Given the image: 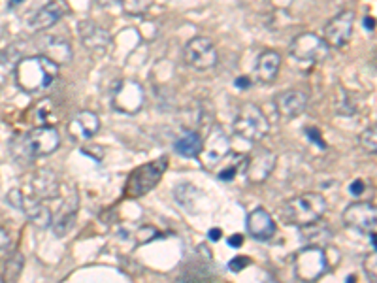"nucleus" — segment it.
<instances>
[{
  "instance_id": "a19ab883",
  "label": "nucleus",
  "mask_w": 377,
  "mask_h": 283,
  "mask_svg": "<svg viewBox=\"0 0 377 283\" xmlns=\"http://www.w3.org/2000/svg\"><path fill=\"white\" fill-rule=\"evenodd\" d=\"M208 236H210L212 242H219L221 238H223V230H221V228H212V230L208 232Z\"/></svg>"
},
{
  "instance_id": "7c9ffc66",
  "label": "nucleus",
  "mask_w": 377,
  "mask_h": 283,
  "mask_svg": "<svg viewBox=\"0 0 377 283\" xmlns=\"http://www.w3.org/2000/svg\"><path fill=\"white\" fill-rule=\"evenodd\" d=\"M364 272L368 274V277L371 280H377V253L376 249L371 251L370 255H366L364 259Z\"/></svg>"
},
{
  "instance_id": "473e14b6",
  "label": "nucleus",
  "mask_w": 377,
  "mask_h": 283,
  "mask_svg": "<svg viewBox=\"0 0 377 283\" xmlns=\"http://www.w3.org/2000/svg\"><path fill=\"white\" fill-rule=\"evenodd\" d=\"M240 165H241V161H238L236 165H228L226 168L219 170L217 178H219L221 181H232L234 178H236V174H238V166Z\"/></svg>"
},
{
  "instance_id": "4468645a",
  "label": "nucleus",
  "mask_w": 377,
  "mask_h": 283,
  "mask_svg": "<svg viewBox=\"0 0 377 283\" xmlns=\"http://www.w3.org/2000/svg\"><path fill=\"white\" fill-rule=\"evenodd\" d=\"M247 232L251 238L259 240V242H268L275 236L277 225H275L274 217L270 215L264 208H255L251 214L247 215Z\"/></svg>"
},
{
  "instance_id": "6e6552de",
  "label": "nucleus",
  "mask_w": 377,
  "mask_h": 283,
  "mask_svg": "<svg viewBox=\"0 0 377 283\" xmlns=\"http://www.w3.org/2000/svg\"><path fill=\"white\" fill-rule=\"evenodd\" d=\"M145 93L142 85L134 80H123L113 87V95H111V106L121 113L127 116H134L144 108Z\"/></svg>"
},
{
  "instance_id": "cd10ccee",
  "label": "nucleus",
  "mask_w": 377,
  "mask_h": 283,
  "mask_svg": "<svg viewBox=\"0 0 377 283\" xmlns=\"http://www.w3.org/2000/svg\"><path fill=\"white\" fill-rule=\"evenodd\" d=\"M121 4H123L125 12L131 15L145 14V12H147V6H149L147 0H121Z\"/></svg>"
},
{
  "instance_id": "423d86ee",
  "label": "nucleus",
  "mask_w": 377,
  "mask_h": 283,
  "mask_svg": "<svg viewBox=\"0 0 377 283\" xmlns=\"http://www.w3.org/2000/svg\"><path fill=\"white\" fill-rule=\"evenodd\" d=\"M293 268H295V276L300 282H315L327 274L329 259H327V253L322 248L306 246L293 259Z\"/></svg>"
},
{
  "instance_id": "bb28decb",
  "label": "nucleus",
  "mask_w": 377,
  "mask_h": 283,
  "mask_svg": "<svg viewBox=\"0 0 377 283\" xmlns=\"http://www.w3.org/2000/svg\"><path fill=\"white\" fill-rule=\"evenodd\" d=\"M360 145H362L364 149L368 153H374L377 152V132H376V127H370V129H366V131L360 134Z\"/></svg>"
},
{
  "instance_id": "9d476101",
  "label": "nucleus",
  "mask_w": 377,
  "mask_h": 283,
  "mask_svg": "<svg viewBox=\"0 0 377 283\" xmlns=\"http://www.w3.org/2000/svg\"><path fill=\"white\" fill-rule=\"evenodd\" d=\"M185 59L192 69L204 72V70L213 69L217 64L219 53H217V48L210 38L196 36V38L189 40V44L185 46Z\"/></svg>"
},
{
  "instance_id": "ddd939ff",
  "label": "nucleus",
  "mask_w": 377,
  "mask_h": 283,
  "mask_svg": "<svg viewBox=\"0 0 377 283\" xmlns=\"http://www.w3.org/2000/svg\"><path fill=\"white\" fill-rule=\"evenodd\" d=\"M275 153L266 147H259L246 161V178L251 183H264L275 168Z\"/></svg>"
},
{
  "instance_id": "dca6fc26",
  "label": "nucleus",
  "mask_w": 377,
  "mask_h": 283,
  "mask_svg": "<svg viewBox=\"0 0 377 283\" xmlns=\"http://www.w3.org/2000/svg\"><path fill=\"white\" fill-rule=\"evenodd\" d=\"M68 4H66V0H51L48 2L46 6L40 8L35 15H33V19H30V28L33 30H48L53 25H57L59 21L64 17V15L68 14Z\"/></svg>"
},
{
  "instance_id": "4be33fe9",
  "label": "nucleus",
  "mask_w": 377,
  "mask_h": 283,
  "mask_svg": "<svg viewBox=\"0 0 377 283\" xmlns=\"http://www.w3.org/2000/svg\"><path fill=\"white\" fill-rule=\"evenodd\" d=\"M300 228V238L306 246H315V248H324L327 244L332 240V230L327 223H322L321 219L304 225Z\"/></svg>"
},
{
  "instance_id": "37998d69",
  "label": "nucleus",
  "mask_w": 377,
  "mask_h": 283,
  "mask_svg": "<svg viewBox=\"0 0 377 283\" xmlns=\"http://www.w3.org/2000/svg\"><path fill=\"white\" fill-rule=\"evenodd\" d=\"M21 2H25V0H8V6L15 8L17 4H21Z\"/></svg>"
},
{
  "instance_id": "b1692460",
  "label": "nucleus",
  "mask_w": 377,
  "mask_h": 283,
  "mask_svg": "<svg viewBox=\"0 0 377 283\" xmlns=\"http://www.w3.org/2000/svg\"><path fill=\"white\" fill-rule=\"evenodd\" d=\"M202 136H200L199 132L194 131H187L183 132L178 140H176V144H174V149L178 155L181 157H187V159H194V157H199L200 149H202Z\"/></svg>"
},
{
  "instance_id": "39448f33",
  "label": "nucleus",
  "mask_w": 377,
  "mask_h": 283,
  "mask_svg": "<svg viewBox=\"0 0 377 283\" xmlns=\"http://www.w3.org/2000/svg\"><path fill=\"white\" fill-rule=\"evenodd\" d=\"M234 132L243 140L249 142H259L268 134L270 131V123H268L264 111L253 102L241 104L238 111H236V118L232 121Z\"/></svg>"
},
{
  "instance_id": "f257e3e1",
  "label": "nucleus",
  "mask_w": 377,
  "mask_h": 283,
  "mask_svg": "<svg viewBox=\"0 0 377 283\" xmlns=\"http://www.w3.org/2000/svg\"><path fill=\"white\" fill-rule=\"evenodd\" d=\"M59 76V62L48 55L25 57L15 66V83L25 93H40L46 91Z\"/></svg>"
},
{
  "instance_id": "c03bdc74",
  "label": "nucleus",
  "mask_w": 377,
  "mask_h": 283,
  "mask_svg": "<svg viewBox=\"0 0 377 283\" xmlns=\"http://www.w3.org/2000/svg\"><path fill=\"white\" fill-rule=\"evenodd\" d=\"M345 282H357V276H347V277H345Z\"/></svg>"
},
{
  "instance_id": "2eb2a0df",
  "label": "nucleus",
  "mask_w": 377,
  "mask_h": 283,
  "mask_svg": "<svg viewBox=\"0 0 377 283\" xmlns=\"http://www.w3.org/2000/svg\"><path fill=\"white\" fill-rule=\"evenodd\" d=\"M100 131V119L95 111L82 110L68 121V134L75 142H87Z\"/></svg>"
},
{
  "instance_id": "f704fd0d",
  "label": "nucleus",
  "mask_w": 377,
  "mask_h": 283,
  "mask_svg": "<svg viewBox=\"0 0 377 283\" xmlns=\"http://www.w3.org/2000/svg\"><path fill=\"white\" fill-rule=\"evenodd\" d=\"M23 197H25V194L21 193L19 189H12V191L8 193L6 201L10 202V204H12V206H14V208L21 210V204H23Z\"/></svg>"
},
{
  "instance_id": "5701e85b",
  "label": "nucleus",
  "mask_w": 377,
  "mask_h": 283,
  "mask_svg": "<svg viewBox=\"0 0 377 283\" xmlns=\"http://www.w3.org/2000/svg\"><path fill=\"white\" fill-rule=\"evenodd\" d=\"M75 214H77V197L74 194V201L66 202L64 208L59 212V215L53 217V221H51V227H53V232H55L57 238H62V236H66L72 230Z\"/></svg>"
},
{
  "instance_id": "e433bc0d",
  "label": "nucleus",
  "mask_w": 377,
  "mask_h": 283,
  "mask_svg": "<svg viewBox=\"0 0 377 283\" xmlns=\"http://www.w3.org/2000/svg\"><path fill=\"white\" fill-rule=\"evenodd\" d=\"M349 193L353 194V197H360V194L364 193V181L362 180L353 181L349 185Z\"/></svg>"
},
{
  "instance_id": "79ce46f5",
  "label": "nucleus",
  "mask_w": 377,
  "mask_h": 283,
  "mask_svg": "<svg viewBox=\"0 0 377 283\" xmlns=\"http://www.w3.org/2000/svg\"><path fill=\"white\" fill-rule=\"evenodd\" d=\"M364 27L368 28V30H374L376 28V19L374 17H364Z\"/></svg>"
},
{
  "instance_id": "7ed1b4c3",
  "label": "nucleus",
  "mask_w": 377,
  "mask_h": 283,
  "mask_svg": "<svg viewBox=\"0 0 377 283\" xmlns=\"http://www.w3.org/2000/svg\"><path fill=\"white\" fill-rule=\"evenodd\" d=\"M327 208H329V204L322 194L304 193L295 197V199H288L282 206L279 215H282L285 225L304 227V225L321 219L322 215L327 214Z\"/></svg>"
},
{
  "instance_id": "2f4dec72",
  "label": "nucleus",
  "mask_w": 377,
  "mask_h": 283,
  "mask_svg": "<svg viewBox=\"0 0 377 283\" xmlns=\"http://www.w3.org/2000/svg\"><path fill=\"white\" fill-rule=\"evenodd\" d=\"M306 138L311 142V144H315L319 149H327V142L321 136V131L317 129V127H308L306 129Z\"/></svg>"
},
{
  "instance_id": "aec40b11",
  "label": "nucleus",
  "mask_w": 377,
  "mask_h": 283,
  "mask_svg": "<svg viewBox=\"0 0 377 283\" xmlns=\"http://www.w3.org/2000/svg\"><path fill=\"white\" fill-rule=\"evenodd\" d=\"M30 187H33L35 199L38 201H51L59 197V180H57L55 172H51V170H38L33 176Z\"/></svg>"
},
{
  "instance_id": "c9c22d12",
  "label": "nucleus",
  "mask_w": 377,
  "mask_h": 283,
  "mask_svg": "<svg viewBox=\"0 0 377 283\" xmlns=\"http://www.w3.org/2000/svg\"><path fill=\"white\" fill-rule=\"evenodd\" d=\"M8 246H10V235H8L6 228L0 227V257L6 253Z\"/></svg>"
},
{
  "instance_id": "f8f14e48",
  "label": "nucleus",
  "mask_w": 377,
  "mask_h": 283,
  "mask_svg": "<svg viewBox=\"0 0 377 283\" xmlns=\"http://www.w3.org/2000/svg\"><path fill=\"white\" fill-rule=\"evenodd\" d=\"M355 25V12L345 10L324 25V42L332 48H343L349 42Z\"/></svg>"
},
{
  "instance_id": "412c9836",
  "label": "nucleus",
  "mask_w": 377,
  "mask_h": 283,
  "mask_svg": "<svg viewBox=\"0 0 377 283\" xmlns=\"http://www.w3.org/2000/svg\"><path fill=\"white\" fill-rule=\"evenodd\" d=\"M21 212L27 215L28 221L33 223V225H36L38 228L51 227V221H53L51 210H49L48 206H44L42 201H38V199H28V197H23Z\"/></svg>"
},
{
  "instance_id": "9b49d317",
  "label": "nucleus",
  "mask_w": 377,
  "mask_h": 283,
  "mask_svg": "<svg viewBox=\"0 0 377 283\" xmlns=\"http://www.w3.org/2000/svg\"><path fill=\"white\" fill-rule=\"evenodd\" d=\"M228 153H230V138L221 127H213L206 142H202V149H200L202 165L206 168H213L215 165L223 163Z\"/></svg>"
},
{
  "instance_id": "58836bf2",
  "label": "nucleus",
  "mask_w": 377,
  "mask_h": 283,
  "mask_svg": "<svg viewBox=\"0 0 377 283\" xmlns=\"http://www.w3.org/2000/svg\"><path fill=\"white\" fill-rule=\"evenodd\" d=\"M236 87H238V89H249V87H251V77L240 76L236 80Z\"/></svg>"
},
{
  "instance_id": "20e7f679",
  "label": "nucleus",
  "mask_w": 377,
  "mask_h": 283,
  "mask_svg": "<svg viewBox=\"0 0 377 283\" xmlns=\"http://www.w3.org/2000/svg\"><path fill=\"white\" fill-rule=\"evenodd\" d=\"M166 168H168V159L166 157H160V159H155L151 161V163L138 166L136 170H132L129 180H127L125 194L129 199H140V197H144L149 191H153L158 181L163 180Z\"/></svg>"
},
{
  "instance_id": "a211bd4d",
  "label": "nucleus",
  "mask_w": 377,
  "mask_h": 283,
  "mask_svg": "<svg viewBox=\"0 0 377 283\" xmlns=\"http://www.w3.org/2000/svg\"><path fill=\"white\" fill-rule=\"evenodd\" d=\"M77 30H80V36H82L83 46L87 49H91V51L102 53V51H106V48L110 46L111 40L110 35H108L102 27L95 25L93 21H82Z\"/></svg>"
},
{
  "instance_id": "6ab92c4d",
  "label": "nucleus",
  "mask_w": 377,
  "mask_h": 283,
  "mask_svg": "<svg viewBox=\"0 0 377 283\" xmlns=\"http://www.w3.org/2000/svg\"><path fill=\"white\" fill-rule=\"evenodd\" d=\"M279 69H282V55L277 51H262L259 59H257V64H255V76L261 83L268 85V83L275 82V77L279 74Z\"/></svg>"
},
{
  "instance_id": "1a4fd4ad",
  "label": "nucleus",
  "mask_w": 377,
  "mask_h": 283,
  "mask_svg": "<svg viewBox=\"0 0 377 283\" xmlns=\"http://www.w3.org/2000/svg\"><path fill=\"white\" fill-rule=\"evenodd\" d=\"M343 225L360 235L376 232L377 227V210L370 202H353L343 210Z\"/></svg>"
},
{
  "instance_id": "ea45409f",
  "label": "nucleus",
  "mask_w": 377,
  "mask_h": 283,
  "mask_svg": "<svg viewBox=\"0 0 377 283\" xmlns=\"http://www.w3.org/2000/svg\"><path fill=\"white\" fill-rule=\"evenodd\" d=\"M241 244H243V236L241 235H232L228 238V246L230 248H241Z\"/></svg>"
},
{
  "instance_id": "393cba45",
  "label": "nucleus",
  "mask_w": 377,
  "mask_h": 283,
  "mask_svg": "<svg viewBox=\"0 0 377 283\" xmlns=\"http://www.w3.org/2000/svg\"><path fill=\"white\" fill-rule=\"evenodd\" d=\"M174 199L178 201L179 206L194 212V206L200 199V191L192 183H178L174 187Z\"/></svg>"
},
{
  "instance_id": "c756f323",
  "label": "nucleus",
  "mask_w": 377,
  "mask_h": 283,
  "mask_svg": "<svg viewBox=\"0 0 377 283\" xmlns=\"http://www.w3.org/2000/svg\"><path fill=\"white\" fill-rule=\"evenodd\" d=\"M21 270H23V257L19 255V253H15L10 261H8V266H6V280H15V277L19 276Z\"/></svg>"
},
{
  "instance_id": "72a5a7b5",
  "label": "nucleus",
  "mask_w": 377,
  "mask_h": 283,
  "mask_svg": "<svg viewBox=\"0 0 377 283\" xmlns=\"http://www.w3.org/2000/svg\"><path fill=\"white\" fill-rule=\"evenodd\" d=\"M249 264H251V259H249V257L238 255L234 257L232 261L228 263V270H230V272H241V270L246 268V266H249Z\"/></svg>"
},
{
  "instance_id": "a878e982",
  "label": "nucleus",
  "mask_w": 377,
  "mask_h": 283,
  "mask_svg": "<svg viewBox=\"0 0 377 283\" xmlns=\"http://www.w3.org/2000/svg\"><path fill=\"white\" fill-rule=\"evenodd\" d=\"M48 40V53L46 55L49 59H53L55 62H68L72 59V49L70 44L62 38H46Z\"/></svg>"
},
{
  "instance_id": "f3484780",
  "label": "nucleus",
  "mask_w": 377,
  "mask_h": 283,
  "mask_svg": "<svg viewBox=\"0 0 377 283\" xmlns=\"http://www.w3.org/2000/svg\"><path fill=\"white\" fill-rule=\"evenodd\" d=\"M308 106V95L302 91H285L275 97V110L283 119H295L302 116V111Z\"/></svg>"
},
{
  "instance_id": "0eeeda50",
  "label": "nucleus",
  "mask_w": 377,
  "mask_h": 283,
  "mask_svg": "<svg viewBox=\"0 0 377 283\" xmlns=\"http://www.w3.org/2000/svg\"><path fill=\"white\" fill-rule=\"evenodd\" d=\"M288 53L300 62H321L329 57V44L313 33H302L293 38Z\"/></svg>"
},
{
  "instance_id": "4c0bfd02",
  "label": "nucleus",
  "mask_w": 377,
  "mask_h": 283,
  "mask_svg": "<svg viewBox=\"0 0 377 283\" xmlns=\"http://www.w3.org/2000/svg\"><path fill=\"white\" fill-rule=\"evenodd\" d=\"M82 153H85V155H91V157H93L95 161H100L104 155V152L100 149V147H95V152H91L89 147H82Z\"/></svg>"
},
{
  "instance_id": "f03ea898",
  "label": "nucleus",
  "mask_w": 377,
  "mask_h": 283,
  "mask_svg": "<svg viewBox=\"0 0 377 283\" xmlns=\"http://www.w3.org/2000/svg\"><path fill=\"white\" fill-rule=\"evenodd\" d=\"M61 145V136L53 125H38L14 142V155L17 159H36L55 153Z\"/></svg>"
},
{
  "instance_id": "c85d7f7f",
  "label": "nucleus",
  "mask_w": 377,
  "mask_h": 283,
  "mask_svg": "<svg viewBox=\"0 0 377 283\" xmlns=\"http://www.w3.org/2000/svg\"><path fill=\"white\" fill-rule=\"evenodd\" d=\"M36 123L38 125H53V108L49 106L48 100L36 108Z\"/></svg>"
}]
</instances>
